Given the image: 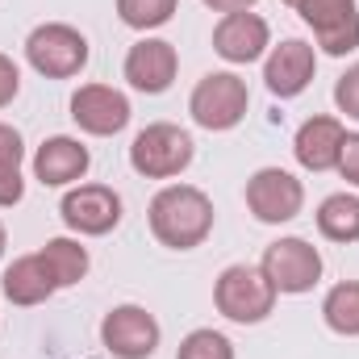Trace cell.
Segmentation results:
<instances>
[{
	"label": "cell",
	"instance_id": "7402d4cb",
	"mask_svg": "<svg viewBox=\"0 0 359 359\" xmlns=\"http://www.w3.org/2000/svg\"><path fill=\"white\" fill-rule=\"evenodd\" d=\"M176 359H234V343H230L222 330L201 326V330H188V334L180 339Z\"/></svg>",
	"mask_w": 359,
	"mask_h": 359
},
{
	"label": "cell",
	"instance_id": "484cf974",
	"mask_svg": "<svg viewBox=\"0 0 359 359\" xmlns=\"http://www.w3.org/2000/svg\"><path fill=\"white\" fill-rule=\"evenodd\" d=\"M334 172L347 180L351 188H359V130L355 134L347 130V138H343V155H339V168H334Z\"/></svg>",
	"mask_w": 359,
	"mask_h": 359
},
{
	"label": "cell",
	"instance_id": "f1b7e54d",
	"mask_svg": "<svg viewBox=\"0 0 359 359\" xmlns=\"http://www.w3.org/2000/svg\"><path fill=\"white\" fill-rule=\"evenodd\" d=\"M4 247H8V234H4V222H0V259H4Z\"/></svg>",
	"mask_w": 359,
	"mask_h": 359
},
{
	"label": "cell",
	"instance_id": "f546056e",
	"mask_svg": "<svg viewBox=\"0 0 359 359\" xmlns=\"http://www.w3.org/2000/svg\"><path fill=\"white\" fill-rule=\"evenodd\" d=\"M284 4H288V8H292V4H297V0H284Z\"/></svg>",
	"mask_w": 359,
	"mask_h": 359
},
{
	"label": "cell",
	"instance_id": "ac0fdd59",
	"mask_svg": "<svg viewBox=\"0 0 359 359\" xmlns=\"http://www.w3.org/2000/svg\"><path fill=\"white\" fill-rule=\"evenodd\" d=\"M318 234L326 243H359V196L355 192H330L318 205Z\"/></svg>",
	"mask_w": 359,
	"mask_h": 359
},
{
	"label": "cell",
	"instance_id": "8992f818",
	"mask_svg": "<svg viewBox=\"0 0 359 359\" xmlns=\"http://www.w3.org/2000/svg\"><path fill=\"white\" fill-rule=\"evenodd\" d=\"M163 326L147 305H113L100 318V347L113 359H151L159 351Z\"/></svg>",
	"mask_w": 359,
	"mask_h": 359
},
{
	"label": "cell",
	"instance_id": "52a82bcc",
	"mask_svg": "<svg viewBox=\"0 0 359 359\" xmlns=\"http://www.w3.org/2000/svg\"><path fill=\"white\" fill-rule=\"evenodd\" d=\"M59 217L80 238H104L121 226V196L109 184H76L63 192Z\"/></svg>",
	"mask_w": 359,
	"mask_h": 359
},
{
	"label": "cell",
	"instance_id": "277c9868",
	"mask_svg": "<svg viewBox=\"0 0 359 359\" xmlns=\"http://www.w3.org/2000/svg\"><path fill=\"white\" fill-rule=\"evenodd\" d=\"M196 142L188 130H180L172 121H151L134 134L130 142V168L147 180H176L192 168Z\"/></svg>",
	"mask_w": 359,
	"mask_h": 359
},
{
	"label": "cell",
	"instance_id": "9a60e30c",
	"mask_svg": "<svg viewBox=\"0 0 359 359\" xmlns=\"http://www.w3.org/2000/svg\"><path fill=\"white\" fill-rule=\"evenodd\" d=\"M343 138H347V126L330 113H318L309 117L297 138H292V155L305 172H334L339 168V155H343Z\"/></svg>",
	"mask_w": 359,
	"mask_h": 359
},
{
	"label": "cell",
	"instance_id": "7a4b0ae2",
	"mask_svg": "<svg viewBox=\"0 0 359 359\" xmlns=\"http://www.w3.org/2000/svg\"><path fill=\"white\" fill-rule=\"evenodd\" d=\"M88 38L67 21H42L25 38V63L46 80H76L88 67Z\"/></svg>",
	"mask_w": 359,
	"mask_h": 359
},
{
	"label": "cell",
	"instance_id": "7c38bea8",
	"mask_svg": "<svg viewBox=\"0 0 359 359\" xmlns=\"http://www.w3.org/2000/svg\"><path fill=\"white\" fill-rule=\"evenodd\" d=\"M121 76H126V84L134 92L163 96L180 76V50L168 38H142V42H134V46L126 50Z\"/></svg>",
	"mask_w": 359,
	"mask_h": 359
},
{
	"label": "cell",
	"instance_id": "603a6c76",
	"mask_svg": "<svg viewBox=\"0 0 359 359\" xmlns=\"http://www.w3.org/2000/svg\"><path fill=\"white\" fill-rule=\"evenodd\" d=\"M313 42H318V50L330 55V59H343V55L359 50V8L347 13L343 21L326 25V29H313Z\"/></svg>",
	"mask_w": 359,
	"mask_h": 359
},
{
	"label": "cell",
	"instance_id": "3957f363",
	"mask_svg": "<svg viewBox=\"0 0 359 359\" xmlns=\"http://www.w3.org/2000/svg\"><path fill=\"white\" fill-rule=\"evenodd\" d=\"M276 288L264 276V268L255 264H230L213 280V305L226 322H238V326H259L276 309Z\"/></svg>",
	"mask_w": 359,
	"mask_h": 359
},
{
	"label": "cell",
	"instance_id": "5b68a950",
	"mask_svg": "<svg viewBox=\"0 0 359 359\" xmlns=\"http://www.w3.org/2000/svg\"><path fill=\"white\" fill-rule=\"evenodd\" d=\"M251 109V88L238 72H209L196 80V88L188 96V113L201 130L209 134H226L234 130Z\"/></svg>",
	"mask_w": 359,
	"mask_h": 359
},
{
	"label": "cell",
	"instance_id": "30bf717a",
	"mask_svg": "<svg viewBox=\"0 0 359 359\" xmlns=\"http://www.w3.org/2000/svg\"><path fill=\"white\" fill-rule=\"evenodd\" d=\"M130 96L113 84H80L72 92V121L92 138H113L130 126Z\"/></svg>",
	"mask_w": 359,
	"mask_h": 359
},
{
	"label": "cell",
	"instance_id": "d6986e66",
	"mask_svg": "<svg viewBox=\"0 0 359 359\" xmlns=\"http://www.w3.org/2000/svg\"><path fill=\"white\" fill-rule=\"evenodd\" d=\"M21 163H25V142L8 121H0V209L21 205V196H25Z\"/></svg>",
	"mask_w": 359,
	"mask_h": 359
},
{
	"label": "cell",
	"instance_id": "8fae6325",
	"mask_svg": "<svg viewBox=\"0 0 359 359\" xmlns=\"http://www.w3.org/2000/svg\"><path fill=\"white\" fill-rule=\"evenodd\" d=\"M213 50L234 63V67H247V63H259L271 50V25L268 17H259L255 8H243V13H222V21L213 25Z\"/></svg>",
	"mask_w": 359,
	"mask_h": 359
},
{
	"label": "cell",
	"instance_id": "d4e9b609",
	"mask_svg": "<svg viewBox=\"0 0 359 359\" xmlns=\"http://www.w3.org/2000/svg\"><path fill=\"white\" fill-rule=\"evenodd\" d=\"M334 104H339L343 117L359 121V63H351V67L339 76V84H334Z\"/></svg>",
	"mask_w": 359,
	"mask_h": 359
},
{
	"label": "cell",
	"instance_id": "4fadbf2b",
	"mask_svg": "<svg viewBox=\"0 0 359 359\" xmlns=\"http://www.w3.org/2000/svg\"><path fill=\"white\" fill-rule=\"evenodd\" d=\"M313 76H318V50L305 38H284L280 46H271L264 55V84L280 100L301 96L313 84Z\"/></svg>",
	"mask_w": 359,
	"mask_h": 359
},
{
	"label": "cell",
	"instance_id": "5bb4252c",
	"mask_svg": "<svg viewBox=\"0 0 359 359\" xmlns=\"http://www.w3.org/2000/svg\"><path fill=\"white\" fill-rule=\"evenodd\" d=\"M88 168H92L88 147L72 134H55L34 151V180L42 188H72V184H80L88 176Z\"/></svg>",
	"mask_w": 359,
	"mask_h": 359
},
{
	"label": "cell",
	"instance_id": "83f0119b",
	"mask_svg": "<svg viewBox=\"0 0 359 359\" xmlns=\"http://www.w3.org/2000/svg\"><path fill=\"white\" fill-rule=\"evenodd\" d=\"M201 4L213 13H243V8H255L259 0H201Z\"/></svg>",
	"mask_w": 359,
	"mask_h": 359
},
{
	"label": "cell",
	"instance_id": "44dd1931",
	"mask_svg": "<svg viewBox=\"0 0 359 359\" xmlns=\"http://www.w3.org/2000/svg\"><path fill=\"white\" fill-rule=\"evenodd\" d=\"M176 4L180 0H117V17H121V25L147 34V29H159V25L172 21Z\"/></svg>",
	"mask_w": 359,
	"mask_h": 359
},
{
	"label": "cell",
	"instance_id": "4316f807",
	"mask_svg": "<svg viewBox=\"0 0 359 359\" xmlns=\"http://www.w3.org/2000/svg\"><path fill=\"white\" fill-rule=\"evenodd\" d=\"M17 92H21V67L0 50V109H8L17 100Z\"/></svg>",
	"mask_w": 359,
	"mask_h": 359
},
{
	"label": "cell",
	"instance_id": "6da1fadb",
	"mask_svg": "<svg viewBox=\"0 0 359 359\" xmlns=\"http://www.w3.org/2000/svg\"><path fill=\"white\" fill-rule=\"evenodd\" d=\"M213 217H217V209H213L209 192L196 184H163L147 205L151 234L168 251H196L213 234Z\"/></svg>",
	"mask_w": 359,
	"mask_h": 359
},
{
	"label": "cell",
	"instance_id": "2e32d148",
	"mask_svg": "<svg viewBox=\"0 0 359 359\" xmlns=\"http://www.w3.org/2000/svg\"><path fill=\"white\" fill-rule=\"evenodd\" d=\"M0 292L13 301V305H21V309H29V305H46L59 288H55V280H50V271L42 264V255L34 251V255H17L4 276H0Z\"/></svg>",
	"mask_w": 359,
	"mask_h": 359
},
{
	"label": "cell",
	"instance_id": "ffe728a7",
	"mask_svg": "<svg viewBox=\"0 0 359 359\" xmlns=\"http://www.w3.org/2000/svg\"><path fill=\"white\" fill-rule=\"evenodd\" d=\"M322 322L343 339H359V280H343L322 297Z\"/></svg>",
	"mask_w": 359,
	"mask_h": 359
},
{
	"label": "cell",
	"instance_id": "9c48e42d",
	"mask_svg": "<svg viewBox=\"0 0 359 359\" xmlns=\"http://www.w3.org/2000/svg\"><path fill=\"white\" fill-rule=\"evenodd\" d=\"M247 209L264 226H284L305 209V184L284 168H259L247 180Z\"/></svg>",
	"mask_w": 359,
	"mask_h": 359
},
{
	"label": "cell",
	"instance_id": "e0dca14e",
	"mask_svg": "<svg viewBox=\"0 0 359 359\" xmlns=\"http://www.w3.org/2000/svg\"><path fill=\"white\" fill-rule=\"evenodd\" d=\"M42 264L50 271V280H55V288H76L84 276H88L92 259H88V247L80 243V238H46L42 243Z\"/></svg>",
	"mask_w": 359,
	"mask_h": 359
},
{
	"label": "cell",
	"instance_id": "ba28073f",
	"mask_svg": "<svg viewBox=\"0 0 359 359\" xmlns=\"http://www.w3.org/2000/svg\"><path fill=\"white\" fill-rule=\"evenodd\" d=\"M259 268L280 297H301L313 292V284L322 280V251L309 238H276L264 251Z\"/></svg>",
	"mask_w": 359,
	"mask_h": 359
},
{
	"label": "cell",
	"instance_id": "cb8c5ba5",
	"mask_svg": "<svg viewBox=\"0 0 359 359\" xmlns=\"http://www.w3.org/2000/svg\"><path fill=\"white\" fill-rule=\"evenodd\" d=\"M292 8L301 13V21L309 29H326V25L343 21L347 13H355V0H297Z\"/></svg>",
	"mask_w": 359,
	"mask_h": 359
}]
</instances>
